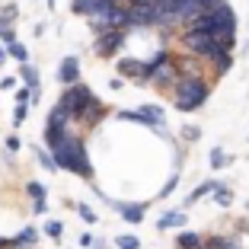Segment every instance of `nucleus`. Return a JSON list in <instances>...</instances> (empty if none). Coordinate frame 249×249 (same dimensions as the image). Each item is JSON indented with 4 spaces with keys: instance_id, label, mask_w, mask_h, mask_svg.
<instances>
[{
    "instance_id": "nucleus-18",
    "label": "nucleus",
    "mask_w": 249,
    "mask_h": 249,
    "mask_svg": "<svg viewBox=\"0 0 249 249\" xmlns=\"http://www.w3.org/2000/svg\"><path fill=\"white\" fill-rule=\"evenodd\" d=\"M7 54H10V58H16L19 64H29V48H26L22 42H13V45H7Z\"/></svg>"
},
{
    "instance_id": "nucleus-7",
    "label": "nucleus",
    "mask_w": 249,
    "mask_h": 249,
    "mask_svg": "<svg viewBox=\"0 0 249 249\" xmlns=\"http://www.w3.org/2000/svg\"><path fill=\"white\" fill-rule=\"evenodd\" d=\"M118 77H124V80H138L141 87H147V73H150V67H147V61H138V58H118Z\"/></svg>"
},
{
    "instance_id": "nucleus-14",
    "label": "nucleus",
    "mask_w": 249,
    "mask_h": 249,
    "mask_svg": "<svg viewBox=\"0 0 249 249\" xmlns=\"http://www.w3.org/2000/svg\"><path fill=\"white\" fill-rule=\"evenodd\" d=\"M220 185H224V182H217V179H205V182L198 185V189H192V195H189V205H195V201H201V198L214 195V192H217Z\"/></svg>"
},
{
    "instance_id": "nucleus-9",
    "label": "nucleus",
    "mask_w": 249,
    "mask_h": 249,
    "mask_svg": "<svg viewBox=\"0 0 249 249\" xmlns=\"http://www.w3.org/2000/svg\"><path fill=\"white\" fill-rule=\"evenodd\" d=\"M16 16H19V10H16V3H7V7L0 10V42H3V48L7 45L16 42Z\"/></svg>"
},
{
    "instance_id": "nucleus-36",
    "label": "nucleus",
    "mask_w": 249,
    "mask_h": 249,
    "mask_svg": "<svg viewBox=\"0 0 249 249\" xmlns=\"http://www.w3.org/2000/svg\"><path fill=\"white\" fill-rule=\"evenodd\" d=\"M154 3H169V0H154Z\"/></svg>"
},
{
    "instance_id": "nucleus-27",
    "label": "nucleus",
    "mask_w": 249,
    "mask_h": 249,
    "mask_svg": "<svg viewBox=\"0 0 249 249\" xmlns=\"http://www.w3.org/2000/svg\"><path fill=\"white\" fill-rule=\"evenodd\" d=\"M26 118H29V106H16V112H13V128H19Z\"/></svg>"
},
{
    "instance_id": "nucleus-24",
    "label": "nucleus",
    "mask_w": 249,
    "mask_h": 249,
    "mask_svg": "<svg viewBox=\"0 0 249 249\" xmlns=\"http://www.w3.org/2000/svg\"><path fill=\"white\" fill-rule=\"evenodd\" d=\"M115 246L118 249H141V240L134 233H124V236H118V240H115Z\"/></svg>"
},
{
    "instance_id": "nucleus-13",
    "label": "nucleus",
    "mask_w": 249,
    "mask_h": 249,
    "mask_svg": "<svg viewBox=\"0 0 249 249\" xmlns=\"http://www.w3.org/2000/svg\"><path fill=\"white\" fill-rule=\"evenodd\" d=\"M205 246V236L195 233V230H179L176 233V249H201Z\"/></svg>"
},
{
    "instance_id": "nucleus-25",
    "label": "nucleus",
    "mask_w": 249,
    "mask_h": 249,
    "mask_svg": "<svg viewBox=\"0 0 249 249\" xmlns=\"http://www.w3.org/2000/svg\"><path fill=\"white\" fill-rule=\"evenodd\" d=\"M36 157H38V163H42V166L48 169V173H54V169H58V163H54V157H52V154H45L42 147H36Z\"/></svg>"
},
{
    "instance_id": "nucleus-4",
    "label": "nucleus",
    "mask_w": 249,
    "mask_h": 249,
    "mask_svg": "<svg viewBox=\"0 0 249 249\" xmlns=\"http://www.w3.org/2000/svg\"><path fill=\"white\" fill-rule=\"evenodd\" d=\"M118 118L122 122H134V124H144V128H154L157 134H163V138H169L166 134V112L160 109V106H141L138 112H118Z\"/></svg>"
},
{
    "instance_id": "nucleus-29",
    "label": "nucleus",
    "mask_w": 249,
    "mask_h": 249,
    "mask_svg": "<svg viewBox=\"0 0 249 249\" xmlns=\"http://www.w3.org/2000/svg\"><path fill=\"white\" fill-rule=\"evenodd\" d=\"M19 150H22V141L16 138V134H10V138H7V154L13 157V154H19Z\"/></svg>"
},
{
    "instance_id": "nucleus-6",
    "label": "nucleus",
    "mask_w": 249,
    "mask_h": 249,
    "mask_svg": "<svg viewBox=\"0 0 249 249\" xmlns=\"http://www.w3.org/2000/svg\"><path fill=\"white\" fill-rule=\"evenodd\" d=\"M93 192L99 198H103L106 205H112L118 211V217L122 220H128V224H141L144 220V211H147V201H115V198H109V195H103L99 192V185H93Z\"/></svg>"
},
{
    "instance_id": "nucleus-20",
    "label": "nucleus",
    "mask_w": 249,
    "mask_h": 249,
    "mask_svg": "<svg viewBox=\"0 0 249 249\" xmlns=\"http://www.w3.org/2000/svg\"><path fill=\"white\" fill-rule=\"evenodd\" d=\"M214 201H217L220 208H230V205H233V192H230L227 185H220V189L214 192Z\"/></svg>"
},
{
    "instance_id": "nucleus-5",
    "label": "nucleus",
    "mask_w": 249,
    "mask_h": 249,
    "mask_svg": "<svg viewBox=\"0 0 249 249\" xmlns=\"http://www.w3.org/2000/svg\"><path fill=\"white\" fill-rule=\"evenodd\" d=\"M124 42H128V29H99L93 42V52H96V58H115L124 48Z\"/></svg>"
},
{
    "instance_id": "nucleus-12",
    "label": "nucleus",
    "mask_w": 249,
    "mask_h": 249,
    "mask_svg": "<svg viewBox=\"0 0 249 249\" xmlns=\"http://www.w3.org/2000/svg\"><path fill=\"white\" fill-rule=\"evenodd\" d=\"M185 224H189V214H185V211H166L160 220H157V227H160V230H182Z\"/></svg>"
},
{
    "instance_id": "nucleus-26",
    "label": "nucleus",
    "mask_w": 249,
    "mask_h": 249,
    "mask_svg": "<svg viewBox=\"0 0 249 249\" xmlns=\"http://www.w3.org/2000/svg\"><path fill=\"white\" fill-rule=\"evenodd\" d=\"M77 214H80V217L87 220V224H96V220H99V214H96V211H93V208H89V205H83V201H80V205H77Z\"/></svg>"
},
{
    "instance_id": "nucleus-2",
    "label": "nucleus",
    "mask_w": 249,
    "mask_h": 249,
    "mask_svg": "<svg viewBox=\"0 0 249 249\" xmlns=\"http://www.w3.org/2000/svg\"><path fill=\"white\" fill-rule=\"evenodd\" d=\"M211 96V77L201 73H182L179 83L173 87V103L179 112H198Z\"/></svg>"
},
{
    "instance_id": "nucleus-30",
    "label": "nucleus",
    "mask_w": 249,
    "mask_h": 249,
    "mask_svg": "<svg viewBox=\"0 0 249 249\" xmlns=\"http://www.w3.org/2000/svg\"><path fill=\"white\" fill-rule=\"evenodd\" d=\"M176 185H179V173H176V176H169V182H166V185H163V189H160V198L173 195V189H176Z\"/></svg>"
},
{
    "instance_id": "nucleus-8",
    "label": "nucleus",
    "mask_w": 249,
    "mask_h": 249,
    "mask_svg": "<svg viewBox=\"0 0 249 249\" xmlns=\"http://www.w3.org/2000/svg\"><path fill=\"white\" fill-rule=\"evenodd\" d=\"M109 10H112L109 0H71V13L87 16V19H103Z\"/></svg>"
},
{
    "instance_id": "nucleus-1",
    "label": "nucleus",
    "mask_w": 249,
    "mask_h": 249,
    "mask_svg": "<svg viewBox=\"0 0 249 249\" xmlns=\"http://www.w3.org/2000/svg\"><path fill=\"white\" fill-rule=\"evenodd\" d=\"M48 154L54 157L58 169H67V173H73V176H80V179L96 176L93 160H89V154H87V141H83V134H73V128L48 144Z\"/></svg>"
},
{
    "instance_id": "nucleus-19",
    "label": "nucleus",
    "mask_w": 249,
    "mask_h": 249,
    "mask_svg": "<svg viewBox=\"0 0 249 249\" xmlns=\"http://www.w3.org/2000/svg\"><path fill=\"white\" fill-rule=\"evenodd\" d=\"M224 166H230V154L224 147H214L211 150V169H224Z\"/></svg>"
},
{
    "instance_id": "nucleus-31",
    "label": "nucleus",
    "mask_w": 249,
    "mask_h": 249,
    "mask_svg": "<svg viewBox=\"0 0 249 249\" xmlns=\"http://www.w3.org/2000/svg\"><path fill=\"white\" fill-rule=\"evenodd\" d=\"M16 77H3V80H0V89H16Z\"/></svg>"
},
{
    "instance_id": "nucleus-16",
    "label": "nucleus",
    "mask_w": 249,
    "mask_h": 249,
    "mask_svg": "<svg viewBox=\"0 0 249 249\" xmlns=\"http://www.w3.org/2000/svg\"><path fill=\"white\" fill-rule=\"evenodd\" d=\"M13 243H16V246H36V243H38V230L36 227H22L19 233L13 236Z\"/></svg>"
},
{
    "instance_id": "nucleus-32",
    "label": "nucleus",
    "mask_w": 249,
    "mask_h": 249,
    "mask_svg": "<svg viewBox=\"0 0 249 249\" xmlns=\"http://www.w3.org/2000/svg\"><path fill=\"white\" fill-rule=\"evenodd\" d=\"M224 249H243V243L236 240V236H227V246H224Z\"/></svg>"
},
{
    "instance_id": "nucleus-33",
    "label": "nucleus",
    "mask_w": 249,
    "mask_h": 249,
    "mask_svg": "<svg viewBox=\"0 0 249 249\" xmlns=\"http://www.w3.org/2000/svg\"><path fill=\"white\" fill-rule=\"evenodd\" d=\"M93 243H96L93 233H83V236H80V246H93Z\"/></svg>"
},
{
    "instance_id": "nucleus-15",
    "label": "nucleus",
    "mask_w": 249,
    "mask_h": 249,
    "mask_svg": "<svg viewBox=\"0 0 249 249\" xmlns=\"http://www.w3.org/2000/svg\"><path fill=\"white\" fill-rule=\"evenodd\" d=\"M16 80H22V87L36 93L38 89V71L32 64H19V77H16Z\"/></svg>"
},
{
    "instance_id": "nucleus-34",
    "label": "nucleus",
    "mask_w": 249,
    "mask_h": 249,
    "mask_svg": "<svg viewBox=\"0 0 249 249\" xmlns=\"http://www.w3.org/2000/svg\"><path fill=\"white\" fill-rule=\"evenodd\" d=\"M7 58H10V54H7V48H3V45H0V67L7 64Z\"/></svg>"
},
{
    "instance_id": "nucleus-11",
    "label": "nucleus",
    "mask_w": 249,
    "mask_h": 249,
    "mask_svg": "<svg viewBox=\"0 0 249 249\" xmlns=\"http://www.w3.org/2000/svg\"><path fill=\"white\" fill-rule=\"evenodd\" d=\"M106 115H109V106H106L103 99H96V103H93V109H89L87 115H83L80 128H83V131H93V128H96V124H99V122H103Z\"/></svg>"
},
{
    "instance_id": "nucleus-10",
    "label": "nucleus",
    "mask_w": 249,
    "mask_h": 249,
    "mask_svg": "<svg viewBox=\"0 0 249 249\" xmlns=\"http://www.w3.org/2000/svg\"><path fill=\"white\" fill-rule=\"evenodd\" d=\"M58 80L64 83V89L73 87V83H80V58H77V54H67V58L61 61V67H58Z\"/></svg>"
},
{
    "instance_id": "nucleus-28",
    "label": "nucleus",
    "mask_w": 249,
    "mask_h": 249,
    "mask_svg": "<svg viewBox=\"0 0 249 249\" xmlns=\"http://www.w3.org/2000/svg\"><path fill=\"white\" fill-rule=\"evenodd\" d=\"M29 103H32V89L19 87V89H16V106H29Z\"/></svg>"
},
{
    "instance_id": "nucleus-3",
    "label": "nucleus",
    "mask_w": 249,
    "mask_h": 249,
    "mask_svg": "<svg viewBox=\"0 0 249 249\" xmlns=\"http://www.w3.org/2000/svg\"><path fill=\"white\" fill-rule=\"evenodd\" d=\"M93 103H96V96H93V89H89L87 83H73V87H67L64 93H61V99H58V106L64 109V115L71 118V124H80L83 115L93 109Z\"/></svg>"
},
{
    "instance_id": "nucleus-37",
    "label": "nucleus",
    "mask_w": 249,
    "mask_h": 249,
    "mask_svg": "<svg viewBox=\"0 0 249 249\" xmlns=\"http://www.w3.org/2000/svg\"><path fill=\"white\" fill-rule=\"evenodd\" d=\"M246 211H249V201H246Z\"/></svg>"
},
{
    "instance_id": "nucleus-23",
    "label": "nucleus",
    "mask_w": 249,
    "mask_h": 249,
    "mask_svg": "<svg viewBox=\"0 0 249 249\" xmlns=\"http://www.w3.org/2000/svg\"><path fill=\"white\" fill-rule=\"evenodd\" d=\"M61 233H64V224H61V220H48V224H45V236H48V240H61Z\"/></svg>"
},
{
    "instance_id": "nucleus-21",
    "label": "nucleus",
    "mask_w": 249,
    "mask_h": 249,
    "mask_svg": "<svg viewBox=\"0 0 249 249\" xmlns=\"http://www.w3.org/2000/svg\"><path fill=\"white\" fill-rule=\"evenodd\" d=\"M227 236H230V233H227ZM227 236H224V233L205 236V246H201V249H224V246H227Z\"/></svg>"
},
{
    "instance_id": "nucleus-17",
    "label": "nucleus",
    "mask_w": 249,
    "mask_h": 249,
    "mask_svg": "<svg viewBox=\"0 0 249 249\" xmlns=\"http://www.w3.org/2000/svg\"><path fill=\"white\" fill-rule=\"evenodd\" d=\"M26 195L32 198V205H36V201H48V189H45L42 182H36V179L26 182Z\"/></svg>"
},
{
    "instance_id": "nucleus-22",
    "label": "nucleus",
    "mask_w": 249,
    "mask_h": 249,
    "mask_svg": "<svg viewBox=\"0 0 249 249\" xmlns=\"http://www.w3.org/2000/svg\"><path fill=\"white\" fill-rule=\"evenodd\" d=\"M179 134H182L185 144H195V141L201 138V128H198V124H182V131H179Z\"/></svg>"
},
{
    "instance_id": "nucleus-35",
    "label": "nucleus",
    "mask_w": 249,
    "mask_h": 249,
    "mask_svg": "<svg viewBox=\"0 0 249 249\" xmlns=\"http://www.w3.org/2000/svg\"><path fill=\"white\" fill-rule=\"evenodd\" d=\"M93 249H109V243H103V240H99V243H93Z\"/></svg>"
}]
</instances>
